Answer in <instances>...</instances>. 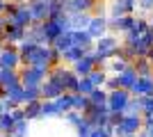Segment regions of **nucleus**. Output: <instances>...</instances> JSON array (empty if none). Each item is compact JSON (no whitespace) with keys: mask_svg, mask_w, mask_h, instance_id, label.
Wrapping results in <instances>:
<instances>
[{"mask_svg":"<svg viewBox=\"0 0 153 137\" xmlns=\"http://www.w3.org/2000/svg\"><path fill=\"white\" fill-rule=\"evenodd\" d=\"M119 48H121V41L117 39L114 34H105V37H101V39L94 44V50L98 53L105 62L114 59L117 55H119Z\"/></svg>","mask_w":153,"mask_h":137,"instance_id":"1","label":"nucleus"},{"mask_svg":"<svg viewBox=\"0 0 153 137\" xmlns=\"http://www.w3.org/2000/svg\"><path fill=\"white\" fill-rule=\"evenodd\" d=\"M144 126H142V117H126L123 114V121L119 126H114V137H130L137 135Z\"/></svg>","mask_w":153,"mask_h":137,"instance_id":"2","label":"nucleus"},{"mask_svg":"<svg viewBox=\"0 0 153 137\" xmlns=\"http://www.w3.org/2000/svg\"><path fill=\"white\" fill-rule=\"evenodd\" d=\"M130 91L128 89H114V91H108V107L110 112H123L126 110L128 101H130Z\"/></svg>","mask_w":153,"mask_h":137,"instance_id":"3","label":"nucleus"},{"mask_svg":"<svg viewBox=\"0 0 153 137\" xmlns=\"http://www.w3.org/2000/svg\"><path fill=\"white\" fill-rule=\"evenodd\" d=\"M85 119L89 121L91 128H101V126L108 124V119H110V107H96V105H91L89 110L85 112Z\"/></svg>","mask_w":153,"mask_h":137,"instance_id":"4","label":"nucleus"},{"mask_svg":"<svg viewBox=\"0 0 153 137\" xmlns=\"http://www.w3.org/2000/svg\"><path fill=\"white\" fill-rule=\"evenodd\" d=\"M21 62V55L14 46H5L0 50V69H16Z\"/></svg>","mask_w":153,"mask_h":137,"instance_id":"5","label":"nucleus"},{"mask_svg":"<svg viewBox=\"0 0 153 137\" xmlns=\"http://www.w3.org/2000/svg\"><path fill=\"white\" fill-rule=\"evenodd\" d=\"M87 32L94 41H98L101 37L108 34V16H91V23L87 27Z\"/></svg>","mask_w":153,"mask_h":137,"instance_id":"6","label":"nucleus"},{"mask_svg":"<svg viewBox=\"0 0 153 137\" xmlns=\"http://www.w3.org/2000/svg\"><path fill=\"white\" fill-rule=\"evenodd\" d=\"M133 25H135V16L108 19V30H112V32H123V34H126L128 30H133Z\"/></svg>","mask_w":153,"mask_h":137,"instance_id":"7","label":"nucleus"},{"mask_svg":"<svg viewBox=\"0 0 153 137\" xmlns=\"http://www.w3.org/2000/svg\"><path fill=\"white\" fill-rule=\"evenodd\" d=\"M62 94H64V89L55 80H51V78L44 80V85H41V98H44V101H55V98H59Z\"/></svg>","mask_w":153,"mask_h":137,"instance_id":"8","label":"nucleus"},{"mask_svg":"<svg viewBox=\"0 0 153 137\" xmlns=\"http://www.w3.org/2000/svg\"><path fill=\"white\" fill-rule=\"evenodd\" d=\"M130 94L133 96H153V78H137Z\"/></svg>","mask_w":153,"mask_h":137,"instance_id":"9","label":"nucleus"},{"mask_svg":"<svg viewBox=\"0 0 153 137\" xmlns=\"http://www.w3.org/2000/svg\"><path fill=\"white\" fill-rule=\"evenodd\" d=\"M73 44H76L78 48H82L85 53H89V50H94V44H96V41L89 37L87 30H80V32H73Z\"/></svg>","mask_w":153,"mask_h":137,"instance_id":"10","label":"nucleus"},{"mask_svg":"<svg viewBox=\"0 0 153 137\" xmlns=\"http://www.w3.org/2000/svg\"><path fill=\"white\" fill-rule=\"evenodd\" d=\"M130 66L137 71V76H140V78H153V64L149 62L146 57H137Z\"/></svg>","mask_w":153,"mask_h":137,"instance_id":"11","label":"nucleus"},{"mask_svg":"<svg viewBox=\"0 0 153 137\" xmlns=\"http://www.w3.org/2000/svg\"><path fill=\"white\" fill-rule=\"evenodd\" d=\"M137 78H140V76H137V71H135L133 66H128L123 73H119V87L130 91V89H133V85L137 82Z\"/></svg>","mask_w":153,"mask_h":137,"instance_id":"12","label":"nucleus"},{"mask_svg":"<svg viewBox=\"0 0 153 137\" xmlns=\"http://www.w3.org/2000/svg\"><path fill=\"white\" fill-rule=\"evenodd\" d=\"M91 71H94V62H91L87 55H85L82 59H78L76 64H73V73H76L78 78H87Z\"/></svg>","mask_w":153,"mask_h":137,"instance_id":"13","label":"nucleus"},{"mask_svg":"<svg viewBox=\"0 0 153 137\" xmlns=\"http://www.w3.org/2000/svg\"><path fill=\"white\" fill-rule=\"evenodd\" d=\"M89 23H91V14H71V30L73 32L87 30Z\"/></svg>","mask_w":153,"mask_h":137,"instance_id":"14","label":"nucleus"},{"mask_svg":"<svg viewBox=\"0 0 153 137\" xmlns=\"http://www.w3.org/2000/svg\"><path fill=\"white\" fill-rule=\"evenodd\" d=\"M73 46H76L73 44V32H64L53 41V48H57L59 53H66L69 48H73Z\"/></svg>","mask_w":153,"mask_h":137,"instance_id":"15","label":"nucleus"},{"mask_svg":"<svg viewBox=\"0 0 153 137\" xmlns=\"http://www.w3.org/2000/svg\"><path fill=\"white\" fill-rule=\"evenodd\" d=\"M130 66V62H126V59H121V57H114V59H110L108 62V66H105V71L110 73V76H119V73H123Z\"/></svg>","mask_w":153,"mask_h":137,"instance_id":"16","label":"nucleus"},{"mask_svg":"<svg viewBox=\"0 0 153 137\" xmlns=\"http://www.w3.org/2000/svg\"><path fill=\"white\" fill-rule=\"evenodd\" d=\"M89 101L96 107H108V91L103 89V87H98V89H94L89 94Z\"/></svg>","mask_w":153,"mask_h":137,"instance_id":"17","label":"nucleus"},{"mask_svg":"<svg viewBox=\"0 0 153 137\" xmlns=\"http://www.w3.org/2000/svg\"><path fill=\"white\" fill-rule=\"evenodd\" d=\"M126 117H142V103H140V96H130L126 110H123Z\"/></svg>","mask_w":153,"mask_h":137,"instance_id":"18","label":"nucleus"},{"mask_svg":"<svg viewBox=\"0 0 153 137\" xmlns=\"http://www.w3.org/2000/svg\"><path fill=\"white\" fill-rule=\"evenodd\" d=\"M108 76H110V73L105 71V69H94V71H91L87 78H89V80H91V85L98 89V87H105V80H108Z\"/></svg>","mask_w":153,"mask_h":137,"instance_id":"19","label":"nucleus"},{"mask_svg":"<svg viewBox=\"0 0 153 137\" xmlns=\"http://www.w3.org/2000/svg\"><path fill=\"white\" fill-rule=\"evenodd\" d=\"M55 103H57L59 114H66L73 110V94H62L59 98H55Z\"/></svg>","mask_w":153,"mask_h":137,"instance_id":"20","label":"nucleus"},{"mask_svg":"<svg viewBox=\"0 0 153 137\" xmlns=\"http://www.w3.org/2000/svg\"><path fill=\"white\" fill-rule=\"evenodd\" d=\"M87 53L82 50V48H78V46H73V48H69L66 53H62V59L64 62H69V64H76L78 59H82Z\"/></svg>","mask_w":153,"mask_h":137,"instance_id":"21","label":"nucleus"},{"mask_svg":"<svg viewBox=\"0 0 153 137\" xmlns=\"http://www.w3.org/2000/svg\"><path fill=\"white\" fill-rule=\"evenodd\" d=\"M91 107V101H89V96H82V94H73V110L76 112H87Z\"/></svg>","mask_w":153,"mask_h":137,"instance_id":"22","label":"nucleus"},{"mask_svg":"<svg viewBox=\"0 0 153 137\" xmlns=\"http://www.w3.org/2000/svg\"><path fill=\"white\" fill-rule=\"evenodd\" d=\"M41 105H44V101H32V103H25V119L30 121V119H37L41 117Z\"/></svg>","mask_w":153,"mask_h":137,"instance_id":"23","label":"nucleus"},{"mask_svg":"<svg viewBox=\"0 0 153 137\" xmlns=\"http://www.w3.org/2000/svg\"><path fill=\"white\" fill-rule=\"evenodd\" d=\"M151 30V21H146L144 16H135V25H133V32H137L140 37H144V34Z\"/></svg>","mask_w":153,"mask_h":137,"instance_id":"24","label":"nucleus"},{"mask_svg":"<svg viewBox=\"0 0 153 137\" xmlns=\"http://www.w3.org/2000/svg\"><path fill=\"white\" fill-rule=\"evenodd\" d=\"M41 117H59L57 103H55V101H44V105H41Z\"/></svg>","mask_w":153,"mask_h":137,"instance_id":"25","label":"nucleus"},{"mask_svg":"<svg viewBox=\"0 0 153 137\" xmlns=\"http://www.w3.org/2000/svg\"><path fill=\"white\" fill-rule=\"evenodd\" d=\"M94 89H96V87L91 85V80H89V78H80V82H78V94H82V96H89Z\"/></svg>","mask_w":153,"mask_h":137,"instance_id":"26","label":"nucleus"},{"mask_svg":"<svg viewBox=\"0 0 153 137\" xmlns=\"http://www.w3.org/2000/svg\"><path fill=\"white\" fill-rule=\"evenodd\" d=\"M105 91H114V89H121L119 87V76H108V80H105V87H103Z\"/></svg>","mask_w":153,"mask_h":137,"instance_id":"27","label":"nucleus"},{"mask_svg":"<svg viewBox=\"0 0 153 137\" xmlns=\"http://www.w3.org/2000/svg\"><path fill=\"white\" fill-rule=\"evenodd\" d=\"M121 121H123V112H110V119H108L110 126H119Z\"/></svg>","mask_w":153,"mask_h":137,"instance_id":"28","label":"nucleus"},{"mask_svg":"<svg viewBox=\"0 0 153 137\" xmlns=\"http://www.w3.org/2000/svg\"><path fill=\"white\" fill-rule=\"evenodd\" d=\"M142 126H144V128H153V112L142 114Z\"/></svg>","mask_w":153,"mask_h":137,"instance_id":"29","label":"nucleus"},{"mask_svg":"<svg viewBox=\"0 0 153 137\" xmlns=\"http://www.w3.org/2000/svg\"><path fill=\"white\" fill-rule=\"evenodd\" d=\"M142 130H144V135H146V137H153V128H142Z\"/></svg>","mask_w":153,"mask_h":137,"instance_id":"30","label":"nucleus"},{"mask_svg":"<svg viewBox=\"0 0 153 137\" xmlns=\"http://www.w3.org/2000/svg\"><path fill=\"white\" fill-rule=\"evenodd\" d=\"M146 59H149V62H151V64H153V48H151V50L146 53Z\"/></svg>","mask_w":153,"mask_h":137,"instance_id":"31","label":"nucleus"},{"mask_svg":"<svg viewBox=\"0 0 153 137\" xmlns=\"http://www.w3.org/2000/svg\"><path fill=\"white\" fill-rule=\"evenodd\" d=\"M5 7H7V2H5V0H0V12H5Z\"/></svg>","mask_w":153,"mask_h":137,"instance_id":"32","label":"nucleus"},{"mask_svg":"<svg viewBox=\"0 0 153 137\" xmlns=\"http://www.w3.org/2000/svg\"><path fill=\"white\" fill-rule=\"evenodd\" d=\"M137 137H146V135H144V130H140V133H137Z\"/></svg>","mask_w":153,"mask_h":137,"instance_id":"33","label":"nucleus"},{"mask_svg":"<svg viewBox=\"0 0 153 137\" xmlns=\"http://www.w3.org/2000/svg\"><path fill=\"white\" fill-rule=\"evenodd\" d=\"M151 30H153V21H151Z\"/></svg>","mask_w":153,"mask_h":137,"instance_id":"34","label":"nucleus"},{"mask_svg":"<svg viewBox=\"0 0 153 137\" xmlns=\"http://www.w3.org/2000/svg\"><path fill=\"white\" fill-rule=\"evenodd\" d=\"M130 137H137V135H130Z\"/></svg>","mask_w":153,"mask_h":137,"instance_id":"35","label":"nucleus"},{"mask_svg":"<svg viewBox=\"0 0 153 137\" xmlns=\"http://www.w3.org/2000/svg\"><path fill=\"white\" fill-rule=\"evenodd\" d=\"M0 137H2V135H0Z\"/></svg>","mask_w":153,"mask_h":137,"instance_id":"36","label":"nucleus"}]
</instances>
